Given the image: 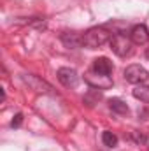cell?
Listing matches in <instances>:
<instances>
[{
  "label": "cell",
  "mask_w": 149,
  "mask_h": 151,
  "mask_svg": "<svg viewBox=\"0 0 149 151\" xmlns=\"http://www.w3.org/2000/svg\"><path fill=\"white\" fill-rule=\"evenodd\" d=\"M84 46L90 49H97L102 47L107 40H111V32L105 27H93L88 32H84Z\"/></svg>",
  "instance_id": "obj_1"
},
{
  "label": "cell",
  "mask_w": 149,
  "mask_h": 151,
  "mask_svg": "<svg viewBox=\"0 0 149 151\" xmlns=\"http://www.w3.org/2000/svg\"><path fill=\"white\" fill-rule=\"evenodd\" d=\"M111 49L117 55V56H130L133 47H132V39L126 37L125 34H114L111 37Z\"/></svg>",
  "instance_id": "obj_2"
},
{
  "label": "cell",
  "mask_w": 149,
  "mask_h": 151,
  "mask_svg": "<svg viewBox=\"0 0 149 151\" xmlns=\"http://www.w3.org/2000/svg\"><path fill=\"white\" fill-rule=\"evenodd\" d=\"M123 76H125V79H126L128 83H132V84H144L149 79V72L142 67V65H139V63L128 65V67L125 69Z\"/></svg>",
  "instance_id": "obj_3"
},
{
  "label": "cell",
  "mask_w": 149,
  "mask_h": 151,
  "mask_svg": "<svg viewBox=\"0 0 149 151\" xmlns=\"http://www.w3.org/2000/svg\"><path fill=\"white\" fill-rule=\"evenodd\" d=\"M21 79H23V83H25L30 90H34V91H37V93H47V95H53V93H54V91H53V86H51L49 83H46L44 79H40L39 76L23 74Z\"/></svg>",
  "instance_id": "obj_4"
},
{
  "label": "cell",
  "mask_w": 149,
  "mask_h": 151,
  "mask_svg": "<svg viewBox=\"0 0 149 151\" xmlns=\"http://www.w3.org/2000/svg\"><path fill=\"white\" fill-rule=\"evenodd\" d=\"M84 81L91 86V88H97V90H109L112 86V79L111 76L105 74H98V72H86L84 74Z\"/></svg>",
  "instance_id": "obj_5"
},
{
  "label": "cell",
  "mask_w": 149,
  "mask_h": 151,
  "mask_svg": "<svg viewBox=\"0 0 149 151\" xmlns=\"http://www.w3.org/2000/svg\"><path fill=\"white\" fill-rule=\"evenodd\" d=\"M58 81L65 86V88H75L77 86V83H79V76L75 72L74 69H70V67H62V69H58Z\"/></svg>",
  "instance_id": "obj_6"
},
{
  "label": "cell",
  "mask_w": 149,
  "mask_h": 151,
  "mask_svg": "<svg viewBox=\"0 0 149 151\" xmlns=\"http://www.w3.org/2000/svg\"><path fill=\"white\" fill-rule=\"evenodd\" d=\"M60 40L63 42L65 47H70V49H77V47L84 46V37L79 32H63L60 35Z\"/></svg>",
  "instance_id": "obj_7"
},
{
  "label": "cell",
  "mask_w": 149,
  "mask_h": 151,
  "mask_svg": "<svg viewBox=\"0 0 149 151\" xmlns=\"http://www.w3.org/2000/svg\"><path fill=\"white\" fill-rule=\"evenodd\" d=\"M130 39L137 46H144L149 42V30L146 25H135L130 32Z\"/></svg>",
  "instance_id": "obj_8"
},
{
  "label": "cell",
  "mask_w": 149,
  "mask_h": 151,
  "mask_svg": "<svg viewBox=\"0 0 149 151\" xmlns=\"http://www.w3.org/2000/svg\"><path fill=\"white\" fill-rule=\"evenodd\" d=\"M112 62L105 56H100L97 60H93V70L98 72V74H105V76H111L112 74Z\"/></svg>",
  "instance_id": "obj_9"
},
{
  "label": "cell",
  "mask_w": 149,
  "mask_h": 151,
  "mask_svg": "<svg viewBox=\"0 0 149 151\" xmlns=\"http://www.w3.org/2000/svg\"><path fill=\"white\" fill-rule=\"evenodd\" d=\"M132 93H133V97L137 100H140L144 104H149V86L148 84H137Z\"/></svg>",
  "instance_id": "obj_10"
},
{
  "label": "cell",
  "mask_w": 149,
  "mask_h": 151,
  "mask_svg": "<svg viewBox=\"0 0 149 151\" xmlns=\"http://www.w3.org/2000/svg\"><path fill=\"white\" fill-rule=\"evenodd\" d=\"M109 109L116 114H126L128 113V106L121 99H117V97H114V99L109 100Z\"/></svg>",
  "instance_id": "obj_11"
},
{
  "label": "cell",
  "mask_w": 149,
  "mask_h": 151,
  "mask_svg": "<svg viewBox=\"0 0 149 151\" xmlns=\"http://www.w3.org/2000/svg\"><path fill=\"white\" fill-rule=\"evenodd\" d=\"M100 99H102V90L91 88V90H88V93L84 95V104H88V106H95V104H98Z\"/></svg>",
  "instance_id": "obj_12"
},
{
  "label": "cell",
  "mask_w": 149,
  "mask_h": 151,
  "mask_svg": "<svg viewBox=\"0 0 149 151\" xmlns=\"http://www.w3.org/2000/svg\"><path fill=\"white\" fill-rule=\"evenodd\" d=\"M102 142H104L107 148H116V146H117V137H116L112 132L105 130V132L102 134Z\"/></svg>",
  "instance_id": "obj_13"
},
{
  "label": "cell",
  "mask_w": 149,
  "mask_h": 151,
  "mask_svg": "<svg viewBox=\"0 0 149 151\" xmlns=\"http://www.w3.org/2000/svg\"><path fill=\"white\" fill-rule=\"evenodd\" d=\"M105 28H112L114 30V34H125V30L128 28V23H125V21H111V23H107L105 25Z\"/></svg>",
  "instance_id": "obj_14"
},
{
  "label": "cell",
  "mask_w": 149,
  "mask_h": 151,
  "mask_svg": "<svg viewBox=\"0 0 149 151\" xmlns=\"http://www.w3.org/2000/svg\"><path fill=\"white\" fill-rule=\"evenodd\" d=\"M21 123H23V114L18 113L14 118H12V121H11V127H12V128H18V127H21Z\"/></svg>",
  "instance_id": "obj_15"
},
{
  "label": "cell",
  "mask_w": 149,
  "mask_h": 151,
  "mask_svg": "<svg viewBox=\"0 0 149 151\" xmlns=\"http://www.w3.org/2000/svg\"><path fill=\"white\" fill-rule=\"evenodd\" d=\"M146 55H148V58H149V49H148V53H146Z\"/></svg>",
  "instance_id": "obj_16"
}]
</instances>
